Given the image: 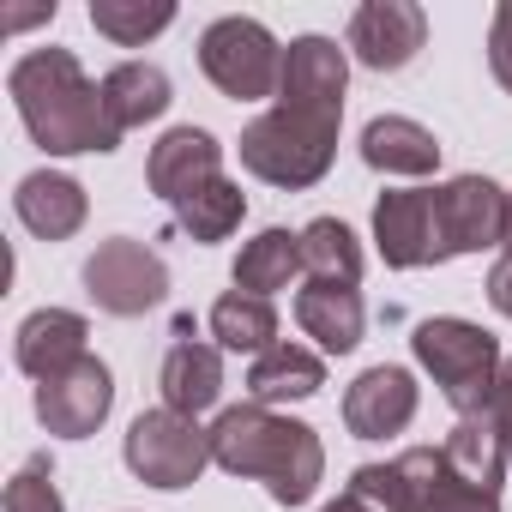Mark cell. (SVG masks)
I'll return each mask as SVG.
<instances>
[{
    "label": "cell",
    "instance_id": "obj_35",
    "mask_svg": "<svg viewBox=\"0 0 512 512\" xmlns=\"http://www.w3.org/2000/svg\"><path fill=\"white\" fill-rule=\"evenodd\" d=\"M506 253H512V193H506Z\"/></svg>",
    "mask_w": 512,
    "mask_h": 512
},
{
    "label": "cell",
    "instance_id": "obj_4",
    "mask_svg": "<svg viewBox=\"0 0 512 512\" xmlns=\"http://www.w3.org/2000/svg\"><path fill=\"white\" fill-rule=\"evenodd\" d=\"M410 344H416V362L434 374V386L446 392V404L458 416L488 410L494 380H500V344L482 326H470V320H422Z\"/></svg>",
    "mask_w": 512,
    "mask_h": 512
},
{
    "label": "cell",
    "instance_id": "obj_22",
    "mask_svg": "<svg viewBox=\"0 0 512 512\" xmlns=\"http://www.w3.org/2000/svg\"><path fill=\"white\" fill-rule=\"evenodd\" d=\"M296 272H302V235L296 229H260L235 260V290L272 302V290H290Z\"/></svg>",
    "mask_w": 512,
    "mask_h": 512
},
{
    "label": "cell",
    "instance_id": "obj_16",
    "mask_svg": "<svg viewBox=\"0 0 512 512\" xmlns=\"http://www.w3.org/2000/svg\"><path fill=\"white\" fill-rule=\"evenodd\" d=\"M13 211H19V223H25L31 235H43V241H67V235H79V229H85L91 199H85V187H79L73 175L37 169V175H25V181H19Z\"/></svg>",
    "mask_w": 512,
    "mask_h": 512
},
{
    "label": "cell",
    "instance_id": "obj_6",
    "mask_svg": "<svg viewBox=\"0 0 512 512\" xmlns=\"http://www.w3.org/2000/svg\"><path fill=\"white\" fill-rule=\"evenodd\" d=\"M121 452H127V470L151 488H187V482H199L205 464H217L211 458V428H199L193 416H175V410L133 416Z\"/></svg>",
    "mask_w": 512,
    "mask_h": 512
},
{
    "label": "cell",
    "instance_id": "obj_20",
    "mask_svg": "<svg viewBox=\"0 0 512 512\" xmlns=\"http://www.w3.org/2000/svg\"><path fill=\"white\" fill-rule=\"evenodd\" d=\"M362 157L380 175H428L440 163V139L422 121H410V115H380L362 133Z\"/></svg>",
    "mask_w": 512,
    "mask_h": 512
},
{
    "label": "cell",
    "instance_id": "obj_13",
    "mask_svg": "<svg viewBox=\"0 0 512 512\" xmlns=\"http://www.w3.org/2000/svg\"><path fill=\"white\" fill-rule=\"evenodd\" d=\"M217 175H223V145H217L211 133H199V127H175V133H163V139L151 145V163H145L151 193L169 199V205L193 199V193L211 187Z\"/></svg>",
    "mask_w": 512,
    "mask_h": 512
},
{
    "label": "cell",
    "instance_id": "obj_5",
    "mask_svg": "<svg viewBox=\"0 0 512 512\" xmlns=\"http://www.w3.org/2000/svg\"><path fill=\"white\" fill-rule=\"evenodd\" d=\"M199 67L205 79L235 97V103H253V97H272L278 79H284V49L278 37L260 25V19H217L205 37H199Z\"/></svg>",
    "mask_w": 512,
    "mask_h": 512
},
{
    "label": "cell",
    "instance_id": "obj_2",
    "mask_svg": "<svg viewBox=\"0 0 512 512\" xmlns=\"http://www.w3.org/2000/svg\"><path fill=\"white\" fill-rule=\"evenodd\" d=\"M211 458L229 476H253L266 482V494L278 506H302L314 500L320 476H326V446L308 422L272 416L266 404H235L211 422Z\"/></svg>",
    "mask_w": 512,
    "mask_h": 512
},
{
    "label": "cell",
    "instance_id": "obj_30",
    "mask_svg": "<svg viewBox=\"0 0 512 512\" xmlns=\"http://www.w3.org/2000/svg\"><path fill=\"white\" fill-rule=\"evenodd\" d=\"M488 67H494V79L512 91V0H500V7H494V31H488Z\"/></svg>",
    "mask_w": 512,
    "mask_h": 512
},
{
    "label": "cell",
    "instance_id": "obj_21",
    "mask_svg": "<svg viewBox=\"0 0 512 512\" xmlns=\"http://www.w3.org/2000/svg\"><path fill=\"white\" fill-rule=\"evenodd\" d=\"M320 386H326V362H320L314 350H302V344H272V350L253 356V368H247V392H253V404L314 398Z\"/></svg>",
    "mask_w": 512,
    "mask_h": 512
},
{
    "label": "cell",
    "instance_id": "obj_17",
    "mask_svg": "<svg viewBox=\"0 0 512 512\" xmlns=\"http://www.w3.org/2000/svg\"><path fill=\"white\" fill-rule=\"evenodd\" d=\"M85 338H91V326L79 320V314H67V308H37L25 326H19V368L43 386V380H55V374H67L79 356H91L85 350Z\"/></svg>",
    "mask_w": 512,
    "mask_h": 512
},
{
    "label": "cell",
    "instance_id": "obj_33",
    "mask_svg": "<svg viewBox=\"0 0 512 512\" xmlns=\"http://www.w3.org/2000/svg\"><path fill=\"white\" fill-rule=\"evenodd\" d=\"M37 19H55V7H19V13H7V31H25Z\"/></svg>",
    "mask_w": 512,
    "mask_h": 512
},
{
    "label": "cell",
    "instance_id": "obj_10",
    "mask_svg": "<svg viewBox=\"0 0 512 512\" xmlns=\"http://www.w3.org/2000/svg\"><path fill=\"white\" fill-rule=\"evenodd\" d=\"M109 404H115V380H109V368H103L97 356H79L67 374H55V380L37 386V416H43V428L61 434V440L97 434L103 416H109Z\"/></svg>",
    "mask_w": 512,
    "mask_h": 512
},
{
    "label": "cell",
    "instance_id": "obj_27",
    "mask_svg": "<svg viewBox=\"0 0 512 512\" xmlns=\"http://www.w3.org/2000/svg\"><path fill=\"white\" fill-rule=\"evenodd\" d=\"M241 211H247V199H241V187L235 181H211V187H199L193 199H181L175 205V223L193 235V241H223L235 223H241Z\"/></svg>",
    "mask_w": 512,
    "mask_h": 512
},
{
    "label": "cell",
    "instance_id": "obj_18",
    "mask_svg": "<svg viewBox=\"0 0 512 512\" xmlns=\"http://www.w3.org/2000/svg\"><path fill=\"white\" fill-rule=\"evenodd\" d=\"M440 458H446V470L458 476V482H470V488H482V494H500V476H506V440H500V428H494V416L488 410H470V416H458L452 422V434H446V446H440Z\"/></svg>",
    "mask_w": 512,
    "mask_h": 512
},
{
    "label": "cell",
    "instance_id": "obj_3",
    "mask_svg": "<svg viewBox=\"0 0 512 512\" xmlns=\"http://www.w3.org/2000/svg\"><path fill=\"white\" fill-rule=\"evenodd\" d=\"M338 121L344 115H308V109H266L241 133V163L272 187H314L338 157Z\"/></svg>",
    "mask_w": 512,
    "mask_h": 512
},
{
    "label": "cell",
    "instance_id": "obj_32",
    "mask_svg": "<svg viewBox=\"0 0 512 512\" xmlns=\"http://www.w3.org/2000/svg\"><path fill=\"white\" fill-rule=\"evenodd\" d=\"M488 302L512 320V253H500L494 260V272H488Z\"/></svg>",
    "mask_w": 512,
    "mask_h": 512
},
{
    "label": "cell",
    "instance_id": "obj_25",
    "mask_svg": "<svg viewBox=\"0 0 512 512\" xmlns=\"http://www.w3.org/2000/svg\"><path fill=\"white\" fill-rule=\"evenodd\" d=\"M211 338L223 344V350H272L278 344V308L266 302V296H241V290H229L217 308H211Z\"/></svg>",
    "mask_w": 512,
    "mask_h": 512
},
{
    "label": "cell",
    "instance_id": "obj_1",
    "mask_svg": "<svg viewBox=\"0 0 512 512\" xmlns=\"http://www.w3.org/2000/svg\"><path fill=\"white\" fill-rule=\"evenodd\" d=\"M7 91H13L31 139L49 157H79V151H115L121 145V127L109 121L103 85L85 79L73 49H31L7 73Z\"/></svg>",
    "mask_w": 512,
    "mask_h": 512
},
{
    "label": "cell",
    "instance_id": "obj_7",
    "mask_svg": "<svg viewBox=\"0 0 512 512\" xmlns=\"http://www.w3.org/2000/svg\"><path fill=\"white\" fill-rule=\"evenodd\" d=\"M85 290L103 314L115 320H133V314H151L163 296H169V266L133 235H115L103 241L91 260H85Z\"/></svg>",
    "mask_w": 512,
    "mask_h": 512
},
{
    "label": "cell",
    "instance_id": "obj_23",
    "mask_svg": "<svg viewBox=\"0 0 512 512\" xmlns=\"http://www.w3.org/2000/svg\"><path fill=\"white\" fill-rule=\"evenodd\" d=\"M103 103H109V121L127 133V127H145L169 109V73L151 67V61H121L109 79H103Z\"/></svg>",
    "mask_w": 512,
    "mask_h": 512
},
{
    "label": "cell",
    "instance_id": "obj_11",
    "mask_svg": "<svg viewBox=\"0 0 512 512\" xmlns=\"http://www.w3.org/2000/svg\"><path fill=\"white\" fill-rule=\"evenodd\" d=\"M344 85L350 61L332 37H296L284 49V79H278V109H308V115H344Z\"/></svg>",
    "mask_w": 512,
    "mask_h": 512
},
{
    "label": "cell",
    "instance_id": "obj_28",
    "mask_svg": "<svg viewBox=\"0 0 512 512\" xmlns=\"http://www.w3.org/2000/svg\"><path fill=\"white\" fill-rule=\"evenodd\" d=\"M7 512H67L61 506V488H55V464L37 452L19 464V476L7 482Z\"/></svg>",
    "mask_w": 512,
    "mask_h": 512
},
{
    "label": "cell",
    "instance_id": "obj_34",
    "mask_svg": "<svg viewBox=\"0 0 512 512\" xmlns=\"http://www.w3.org/2000/svg\"><path fill=\"white\" fill-rule=\"evenodd\" d=\"M320 512H374V506H368L362 494H350V488H344V494H338L332 506H320Z\"/></svg>",
    "mask_w": 512,
    "mask_h": 512
},
{
    "label": "cell",
    "instance_id": "obj_24",
    "mask_svg": "<svg viewBox=\"0 0 512 512\" xmlns=\"http://www.w3.org/2000/svg\"><path fill=\"white\" fill-rule=\"evenodd\" d=\"M302 272H308V284H350L356 290L362 247H356V235L338 217H314L302 229Z\"/></svg>",
    "mask_w": 512,
    "mask_h": 512
},
{
    "label": "cell",
    "instance_id": "obj_26",
    "mask_svg": "<svg viewBox=\"0 0 512 512\" xmlns=\"http://www.w3.org/2000/svg\"><path fill=\"white\" fill-rule=\"evenodd\" d=\"M91 25L109 43L139 49L145 37H157V31L175 25V7H169V0H91Z\"/></svg>",
    "mask_w": 512,
    "mask_h": 512
},
{
    "label": "cell",
    "instance_id": "obj_31",
    "mask_svg": "<svg viewBox=\"0 0 512 512\" xmlns=\"http://www.w3.org/2000/svg\"><path fill=\"white\" fill-rule=\"evenodd\" d=\"M488 416H494V428H500V440H506V458H512V356L500 362V380H494Z\"/></svg>",
    "mask_w": 512,
    "mask_h": 512
},
{
    "label": "cell",
    "instance_id": "obj_9",
    "mask_svg": "<svg viewBox=\"0 0 512 512\" xmlns=\"http://www.w3.org/2000/svg\"><path fill=\"white\" fill-rule=\"evenodd\" d=\"M374 241H380V260L398 272L416 266H440V223H434V187H398L380 193L374 205Z\"/></svg>",
    "mask_w": 512,
    "mask_h": 512
},
{
    "label": "cell",
    "instance_id": "obj_19",
    "mask_svg": "<svg viewBox=\"0 0 512 512\" xmlns=\"http://www.w3.org/2000/svg\"><path fill=\"white\" fill-rule=\"evenodd\" d=\"M296 326H302L320 350L350 356V350L362 344V296H356L350 284H308V290L296 296Z\"/></svg>",
    "mask_w": 512,
    "mask_h": 512
},
{
    "label": "cell",
    "instance_id": "obj_8",
    "mask_svg": "<svg viewBox=\"0 0 512 512\" xmlns=\"http://www.w3.org/2000/svg\"><path fill=\"white\" fill-rule=\"evenodd\" d=\"M434 223H440V253H482L506 241V193L488 175H452L434 187Z\"/></svg>",
    "mask_w": 512,
    "mask_h": 512
},
{
    "label": "cell",
    "instance_id": "obj_14",
    "mask_svg": "<svg viewBox=\"0 0 512 512\" xmlns=\"http://www.w3.org/2000/svg\"><path fill=\"white\" fill-rule=\"evenodd\" d=\"M217 392H223V356H217V344H199L193 326L181 320L175 326V344L163 356V410L199 422V410H211Z\"/></svg>",
    "mask_w": 512,
    "mask_h": 512
},
{
    "label": "cell",
    "instance_id": "obj_29",
    "mask_svg": "<svg viewBox=\"0 0 512 512\" xmlns=\"http://www.w3.org/2000/svg\"><path fill=\"white\" fill-rule=\"evenodd\" d=\"M428 512H500V494H482V488L458 482L452 470H440V482L428 494Z\"/></svg>",
    "mask_w": 512,
    "mask_h": 512
},
{
    "label": "cell",
    "instance_id": "obj_15",
    "mask_svg": "<svg viewBox=\"0 0 512 512\" xmlns=\"http://www.w3.org/2000/svg\"><path fill=\"white\" fill-rule=\"evenodd\" d=\"M410 416H416V380L404 368H386L380 362V368H368L344 392V422H350L356 440H386V434L410 428Z\"/></svg>",
    "mask_w": 512,
    "mask_h": 512
},
{
    "label": "cell",
    "instance_id": "obj_12",
    "mask_svg": "<svg viewBox=\"0 0 512 512\" xmlns=\"http://www.w3.org/2000/svg\"><path fill=\"white\" fill-rule=\"evenodd\" d=\"M422 43H428V13L410 7V0H368V7H356V19H350V49L374 73L410 67L422 55Z\"/></svg>",
    "mask_w": 512,
    "mask_h": 512
}]
</instances>
